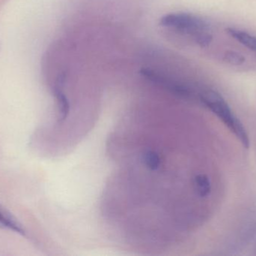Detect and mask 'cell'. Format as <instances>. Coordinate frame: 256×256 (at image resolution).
<instances>
[{"mask_svg": "<svg viewBox=\"0 0 256 256\" xmlns=\"http://www.w3.org/2000/svg\"><path fill=\"white\" fill-rule=\"evenodd\" d=\"M164 28L189 37L200 48H208L213 41L210 24L204 18L188 12H172L164 15L160 21Z\"/></svg>", "mask_w": 256, "mask_h": 256, "instance_id": "6da1fadb", "label": "cell"}, {"mask_svg": "<svg viewBox=\"0 0 256 256\" xmlns=\"http://www.w3.org/2000/svg\"><path fill=\"white\" fill-rule=\"evenodd\" d=\"M198 102L208 108L220 120H222L246 148L249 147L250 139L246 129L219 93L212 89L200 87Z\"/></svg>", "mask_w": 256, "mask_h": 256, "instance_id": "7a4b0ae2", "label": "cell"}, {"mask_svg": "<svg viewBox=\"0 0 256 256\" xmlns=\"http://www.w3.org/2000/svg\"><path fill=\"white\" fill-rule=\"evenodd\" d=\"M143 78L152 84L170 92L174 96L189 101L198 102V93L200 86L180 81L177 78L166 75L164 72L155 69L146 68L140 71Z\"/></svg>", "mask_w": 256, "mask_h": 256, "instance_id": "3957f363", "label": "cell"}, {"mask_svg": "<svg viewBox=\"0 0 256 256\" xmlns=\"http://www.w3.org/2000/svg\"><path fill=\"white\" fill-rule=\"evenodd\" d=\"M0 228L8 230L20 235L26 236V232L19 221L0 204Z\"/></svg>", "mask_w": 256, "mask_h": 256, "instance_id": "277c9868", "label": "cell"}, {"mask_svg": "<svg viewBox=\"0 0 256 256\" xmlns=\"http://www.w3.org/2000/svg\"><path fill=\"white\" fill-rule=\"evenodd\" d=\"M226 32L228 36L240 42L242 45L256 53V36L232 27L226 29Z\"/></svg>", "mask_w": 256, "mask_h": 256, "instance_id": "5b68a950", "label": "cell"}, {"mask_svg": "<svg viewBox=\"0 0 256 256\" xmlns=\"http://www.w3.org/2000/svg\"><path fill=\"white\" fill-rule=\"evenodd\" d=\"M62 85V81L58 80V82L56 84L55 88H54V94H55L56 99L58 103V113H60L58 122L60 123H62L67 118L69 110H70L68 100L67 96L63 92Z\"/></svg>", "mask_w": 256, "mask_h": 256, "instance_id": "8992f818", "label": "cell"}, {"mask_svg": "<svg viewBox=\"0 0 256 256\" xmlns=\"http://www.w3.org/2000/svg\"><path fill=\"white\" fill-rule=\"evenodd\" d=\"M195 187L198 195L201 197H206L210 194L212 186L210 180L207 176L200 174L195 178Z\"/></svg>", "mask_w": 256, "mask_h": 256, "instance_id": "52a82bcc", "label": "cell"}, {"mask_svg": "<svg viewBox=\"0 0 256 256\" xmlns=\"http://www.w3.org/2000/svg\"><path fill=\"white\" fill-rule=\"evenodd\" d=\"M222 60L226 63L232 66H242L245 63V57L242 54L233 51H226Z\"/></svg>", "mask_w": 256, "mask_h": 256, "instance_id": "ba28073f", "label": "cell"}]
</instances>
